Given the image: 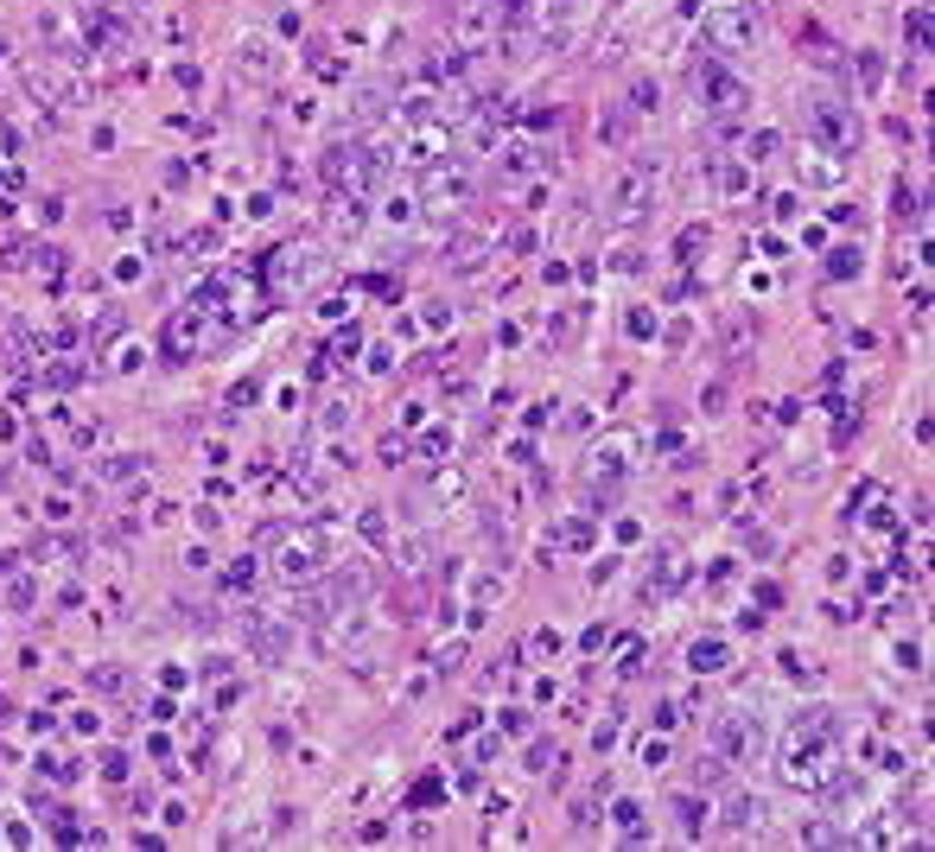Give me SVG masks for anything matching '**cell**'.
Wrapping results in <instances>:
<instances>
[{"instance_id":"cell-7","label":"cell","mask_w":935,"mask_h":852,"mask_svg":"<svg viewBox=\"0 0 935 852\" xmlns=\"http://www.w3.org/2000/svg\"><path fill=\"white\" fill-rule=\"evenodd\" d=\"M712 96H719L712 109H745L751 103V89L739 83V76H726V71H712Z\"/></svg>"},{"instance_id":"cell-10","label":"cell","mask_w":935,"mask_h":852,"mask_svg":"<svg viewBox=\"0 0 935 852\" xmlns=\"http://www.w3.org/2000/svg\"><path fill=\"white\" fill-rule=\"evenodd\" d=\"M687 662L700 668V674H719V668H726V643H694V649H687Z\"/></svg>"},{"instance_id":"cell-1","label":"cell","mask_w":935,"mask_h":852,"mask_svg":"<svg viewBox=\"0 0 935 852\" xmlns=\"http://www.w3.org/2000/svg\"><path fill=\"white\" fill-rule=\"evenodd\" d=\"M827 777H834V719H827V706H815L808 719L789 725L783 782L789 789H827Z\"/></svg>"},{"instance_id":"cell-8","label":"cell","mask_w":935,"mask_h":852,"mask_svg":"<svg viewBox=\"0 0 935 852\" xmlns=\"http://www.w3.org/2000/svg\"><path fill=\"white\" fill-rule=\"evenodd\" d=\"M440 147H446V128H427V134H413V166H433V159H440Z\"/></svg>"},{"instance_id":"cell-5","label":"cell","mask_w":935,"mask_h":852,"mask_svg":"<svg viewBox=\"0 0 935 852\" xmlns=\"http://www.w3.org/2000/svg\"><path fill=\"white\" fill-rule=\"evenodd\" d=\"M649 197H656V179H649V166H631V172H618V185H611V217L618 223H636L649 211Z\"/></svg>"},{"instance_id":"cell-3","label":"cell","mask_w":935,"mask_h":852,"mask_svg":"<svg viewBox=\"0 0 935 852\" xmlns=\"http://www.w3.org/2000/svg\"><path fill=\"white\" fill-rule=\"evenodd\" d=\"M707 739H712V751H719L726 764H757V757H764V719L726 706V712L707 725Z\"/></svg>"},{"instance_id":"cell-13","label":"cell","mask_w":935,"mask_h":852,"mask_svg":"<svg viewBox=\"0 0 935 852\" xmlns=\"http://www.w3.org/2000/svg\"><path fill=\"white\" fill-rule=\"evenodd\" d=\"M631 109H656V83H649V76L631 83Z\"/></svg>"},{"instance_id":"cell-9","label":"cell","mask_w":935,"mask_h":852,"mask_svg":"<svg viewBox=\"0 0 935 852\" xmlns=\"http://www.w3.org/2000/svg\"><path fill=\"white\" fill-rule=\"evenodd\" d=\"M631 452H636V440H611V445H599L592 458H599V471H624V465H631Z\"/></svg>"},{"instance_id":"cell-12","label":"cell","mask_w":935,"mask_h":852,"mask_svg":"<svg viewBox=\"0 0 935 852\" xmlns=\"http://www.w3.org/2000/svg\"><path fill=\"white\" fill-rule=\"evenodd\" d=\"M770 147H777V128H764V134H751L745 159H751V166H764V159H770Z\"/></svg>"},{"instance_id":"cell-2","label":"cell","mask_w":935,"mask_h":852,"mask_svg":"<svg viewBox=\"0 0 935 852\" xmlns=\"http://www.w3.org/2000/svg\"><path fill=\"white\" fill-rule=\"evenodd\" d=\"M757 33H764V7H757V0L712 7L707 26H700V38H707L712 51H745V45H757Z\"/></svg>"},{"instance_id":"cell-11","label":"cell","mask_w":935,"mask_h":852,"mask_svg":"<svg viewBox=\"0 0 935 852\" xmlns=\"http://www.w3.org/2000/svg\"><path fill=\"white\" fill-rule=\"evenodd\" d=\"M764 815H770V808H764V802H751V795H739V802H732V827H739V833L764 827Z\"/></svg>"},{"instance_id":"cell-4","label":"cell","mask_w":935,"mask_h":852,"mask_svg":"<svg viewBox=\"0 0 935 852\" xmlns=\"http://www.w3.org/2000/svg\"><path fill=\"white\" fill-rule=\"evenodd\" d=\"M808 128H815V141H822L827 153L860 147V115H853V103H840V96H808Z\"/></svg>"},{"instance_id":"cell-6","label":"cell","mask_w":935,"mask_h":852,"mask_svg":"<svg viewBox=\"0 0 935 852\" xmlns=\"http://www.w3.org/2000/svg\"><path fill=\"white\" fill-rule=\"evenodd\" d=\"M802 179H808L815 191L847 185V159H834L827 147H802Z\"/></svg>"}]
</instances>
